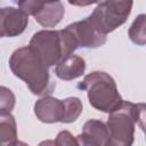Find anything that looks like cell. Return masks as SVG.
<instances>
[{
  "label": "cell",
  "mask_w": 146,
  "mask_h": 146,
  "mask_svg": "<svg viewBox=\"0 0 146 146\" xmlns=\"http://www.w3.org/2000/svg\"><path fill=\"white\" fill-rule=\"evenodd\" d=\"M8 64L11 73L23 80L33 95L44 96L54 91L56 84L50 80L49 67L29 46L17 48Z\"/></svg>",
  "instance_id": "cell-1"
},
{
  "label": "cell",
  "mask_w": 146,
  "mask_h": 146,
  "mask_svg": "<svg viewBox=\"0 0 146 146\" xmlns=\"http://www.w3.org/2000/svg\"><path fill=\"white\" fill-rule=\"evenodd\" d=\"M144 103H131L122 100L119 107L108 113L106 122L111 146H130L135 140V129L138 125L143 131L145 128Z\"/></svg>",
  "instance_id": "cell-2"
},
{
  "label": "cell",
  "mask_w": 146,
  "mask_h": 146,
  "mask_svg": "<svg viewBox=\"0 0 146 146\" xmlns=\"http://www.w3.org/2000/svg\"><path fill=\"white\" fill-rule=\"evenodd\" d=\"M29 47L48 67L56 65L60 59L78 49L66 27L63 30H40L35 32L30 40Z\"/></svg>",
  "instance_id": "cell-3"
},
{
  "label": "cell",
  "mask_w": 146,
  "mask_h": 146,
  "mask_svg": "<svg viewBox=\"0 0 146 146\" xmlns=\"http://www.w3.org/2000/svg\"><path fill=\"white\" fill-rule=\"evenodd\" d=\"M76 87L87 92L91 107L104 113L112 112L119 107L123 100L115 80L103 71H94L87 74L83 81L79 82Z\"/></svg>",
  "instance_id": "cell-4"
},
{
  "label": "cell",
  "mask_w": 146,
  "mask_h": 146,
  "mask_svg": "<svg viewBox=\"0 0 146 146\" xmlns=\"http://www.w3.org/2000/svg\"><path fill=\"white\" fill-rule=\"evenodd\" d=\"M132 3L133 0H103L88 17L103 34L107 35L127 22Z\"/></svg>",
  "instance_id": "cell-5"
},
{
  "label": "cell",
  "mask_w": 146,
  "mask_h": 146,
  "mask_svg": "<svg viewBox=\"0 0 146 146\" xmlns=\"http://www.w3.org/2000/svg\"><path fill=\"white\" fill-rule=\"evenodd\" d=\"M66 30L72 35L78 48H98L105 44L107 40L106 34H103L89 17L67 25Z\"/></svg>",
  "instance_id": "cell-6"
},
{
  "label": "cell",
  "mask_w": 146,
  "mask_h": 146,
  "mask_svg": "<svg viewBox=\"0 0 146 146\" xmlns=\"http://www.w3.org/2000/svg\"><path fill=\"white\" fill-rule=\"evenodd\" d=\"M29 24V15L19 8H0V38L21 35Z\"/></svg>",
  "instance_id": "cell-7"
},
{
  "label": "cell",
  "mask_w": 146,
  "mask_h": 146,
  "mask_svg": "<svg viewBox=\"0 0 146 146\" xmlns=\"http://www.w3.org/2000/svg\"><path fill=\"white\" fill-rule=\"evenodd\" d=\"M34 114L43 123L62 122L64 117V102L50 95L42 96L34 104Z\"/></svg>",
  "instance_id": "cell-8"
},
{
  "label": "cell",
  "mask_w": 146,
  "mask_h": 146,
  "mask_svg": "<svg viewBox=\"0 0 146 146\" xmlns=\"http://www.w3.org/2000/svg\"><path fill=\"white\" fill-rule=\"evenodd\" d=\"M76 140L83 146H107L110 133L106 123L95 119L88 120L82 127V132L76 136Z\"/></svg>",
  "instance_id": "cell-9"
},
{
  "label": "cell",
  "mask_w": 146,
  "mask_h": 146,
  "mask_svg": "<svg viewBox=\"0 0 146 146\" xmlns=\"http://www.w3.org/2000/svg\"><path fill=\"white\" fill-rule=\"evenodd\" d=\"M86 60L78 55H68L60 59L55 66V74L64 81H72L84 74Z\"/></svg>",
  "instance_id": "cell-10"
},
{
  "label": "cell",
  "mask_w": 146,
  "mask_h": 146,
  "mask_svg": "<svg viewBox=\"0 0 146 146\" xmlns=\"http://www.w3.org/2000/svg\"><path fill=\"white\" fill-rule=\"evenodd\" d=\"M65 8L60 0L46 3L33 17L43 27H55L64 17Z\"/></svg>",
  "instance_id": "cell-11"
},
{
  "label": "cell",
  "mask_w": 146,
  "mask_h": 146,
  "mask_svg": "<svg viewBox=\"0 0 146 146\" xmlns=\"http://www.w3.org/2000/svg\"><path fill=\"white\" fill-rule=\"evenodd\" d=\"M17 144V124L14 115L0 113V146H14Z\"/></svg>",
  "instance_id": "cell-12"
},
{
  "label": "cell",
  "mask_w": 146,
  "mask_h": 146,
  "mask_svg": "<svg viewBox=\"0 0 146 146\" xmlns=\"http://www.w3.org/2000/svg\"><path fill=\"white\" fill-rule=\"evenodd\" d=\"M146 16L138 15L128 30L129 39L137 46H145L146 43Z\"/></svg>",
  "instance_id": "cell-13"
},
{
  "label": "cell",
  "mask_w": 146,
  "mask_h": 146,
  "mask_svg": "<svg viewBox=\"0 0 146 146\" xmlns=\"http://www.w3.org/2000/svg\"><path fill=\"white\" fill-rule=\"evenodd\" d=\"M64 102V117L62 123L75 122L83 111L82 100L79 97H67L63 99Z\"/></svg>",
  "instance_id": "cell-14"
},
{
  "label": "cell",
  "mask_w": 146,
  "mask_h": 146,
  "mask_svg": "<svg viewBox=\"0 0 146 146\" xmlns=\"http://www.w3.org/2000/svg\"><path fill=\"white\" fill-rule=\"evenodd\" d=\"M16 104V97L14 92L5 87L0 86V113H10Z\"/></svg>",
  "instance_id": "cell-15"
},
{
  "label": "cell",
  "mask_w": 146,
  "mask_h": 146,
  "mask_svg": "<svg viewBox=\"0 0 146 146\" xmlns=\"http://www.w3.org/2000/svg\"><path fill=\"white\" fill-rule=\"evenodd\" d=\"M19 9H22L27 15L34 16L46 3L57 0H14Z\"/></svg>",
  "instance_id": "cell-16"
},
{
  "label": "cell",
  "mask_w": 146,
  "mask_h": 146,
  "mask_svg": "<svg viewBox=\"0 0 146 146\" xmlns=\"http://www.w3.org/2000/svg\"><path fill=\"white\" fill-rule=\"evenodd\" d=\"M54 144L55 145H79L76 137H74L67 130H63V131L58 132Z\"/></svg>",
  "instance_id": "cell-17"
},
{
  "label": "cell",
  "mask_w": 146,
  "mask_h": 146,
  "mask_svg": "<svg viewBox=\"0 0 146 146\" xmlns=\"http://www.w3.org/2000/svg\"><path fill=\"white\" fill-rule=\"evenodd\" d=\"M70 5L75 6V7H87L94 3H100L103 0H67Z\"/></svg>",
  "instance_id": "cell-18"
}]
</instances>
